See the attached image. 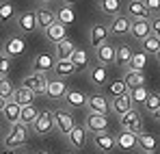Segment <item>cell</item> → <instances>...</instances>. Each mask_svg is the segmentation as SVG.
<instances>
[{"label": "cell", "instance_id": "1f68e13d", "mask_svg": "<svg viewBox=\"0 0 160 154\" xmlns=\"http://www.w3.org/2000/svg\"><path fill=\"white\" fill-rule=\"evenodd\" d=\"M78 70H76V65L67 59V61H56L54 63V74L58 78H67V76H74Z\"/></svg>", "mask_w": 160, "mask_h": 154}, {"label": "cell", "instance_id": "74e56055", "mask_svg": "<svg viewBox=\"0 0 160 154\" xmlns=\"http://www.w3.org/2000/svg\"><path fill=\"white\" fill-rule=\"evenodd\" d=\"M145 65H147V52L138 50L132 54V61H130V67L128 70H134V72H143L145 70Z\"/></svg>", "mask_w": 160, "mask_h": 154}, {"label": "cell", "instance_id": "e0dca14e", "mask_svg": "<svg viewBox=\"0 0 160 154\" xmlns=\"http://www.w3.org/2000/svg\"><path fill=\"white\" fill-rule=\"evenodd\" d=\"M130 35H132L134 39H138V41H143L145 37H149V35H152V24H149V20H132Z\"/></svg>", "mask_w": 160, "mask_h": 154}, {"label": "cell", "instance_id": "4dcf8cb0", "mask_svg": "<svg viewBox=\"0 0 160 154\" xmlns=\"http://www.w3.org/2000/svg\"><path fill=\"white\" fill-rule=\"evenodd\" d=\"M67 139H69V143H72L76 150H82V148H84V143H87V128L76 126V128L67 135Z\"/></svg>", "mask_w": 160, "mask_h": 154}, {"label": "cell", "instance_id": "f6af8a7d", "mask_svg": "<svg viewBox=\"0 0 160 154\" xmlns=\"http://www.w3.org/2000/svg\"><path fill=\"white\" fill-rule=\"evenodd\" d=\"M149 24H152V33H154V35L160 39V15H154Z\"/></svg>", "mask_w": 160, "mask_h": 154}, {"label": "cell", "instance_id": "7a4b0ae2", "mask_svg": "<svg viewBox=\"0 0 160 154\" xmlns=\"http://www.w3.org/2000/svg\"><path fill=\"white\" fill-rule=\"evenodd\" d=\"M54 128L58 132H63L65 137L76 128V122H74V115L67 111V109H58L54 111Z\"/></svg>", "mask_w": 160, "mask_h": 154}, {"label": "cell", "instance_id": "d6a6232c", "mask_svg": "<svg viewBox=\"0 0 160 154\" xmlns=\"http://www.w3.org/2000/svg\"><path fill=\"white\" fill-rule=\"evenodd\" d=\"M32 100H35V93L30 89H26L24 85L13 91V102H18L20 106H28V104H32Z\"/></svg>", "mask_w": 160, "mask_h": 154}, {"label": "cell", "instance_id": "8d00e7d4", "mask_svg": "<svg viewBox=\"0 0 160 154\" xmlns=\"http://www.w3.org/2000/svg\"><path fill=\"white\" fill-rule=\"evenodd\" d=\"M74 20H76V15H74V9L72 7H61L58 11H56V22H61L63 26H69L74 24Z\"/></svg>", "mask_w": 160, "mask_h": 154}, {"label": "cell", "instance_id": "bcb514c9", "mask_svg": "<svg viewBox=\"0 0 160 154\" xmlns=\"http://www.w3.org/2000/svg\"><path fill=\"white\" fill-rule=\"evenodd\" d=\"M37 2H41V7H46V4H52L54 0H37Z\"/></svg>", "mask_w": 160, "mask_h": 154}, {"label": "cell", "instance_id": "816d5d0a", "mask_svg": "<svg viewBox=\"0 0 160 154\" xmlns=\"http://www.w3.org/2000/svg\"><path fill=\"white\" fill-rule=\"evenodd\" d=\"M2 154H13V150H4V152H2Z\"/></svg>", "mask_w": 160, "mask_h": 154}, {"label": "cell", "instance_id": "b9f144b4", "mask_svg": "<svg viewBox=\"0 0 160 154\" xmlns=\"http://www.w3.org/2000/svg\"><path fill=\"white\" fill-rule=\"evenodd\" d=\"M143 106H145V111H147L149 115H154L160 109V93H152V91H149V96H147V100H145Z\"/></svg>", "mask_w": 160, "mask_h": 154}, {"label": "cell", "instance_id": "c3c4849f", "mask_svg": "<svg viewBox=\"0 0 160 154\" xmlns=\"http://www.w3.org/2000/svg\"><path fill=\"white\" fill-rule=\"evenodd\" d=\"M63 2H65V4L69 7V4H74V2H78V0H63Z\"/></svg>", "mask_w": 160, "mask_h": 154}, {"label": "cell", "instance_id": "8992f818", "mask_svg": "<svg viewBox=\"0 0 160 154\" xmlns=\"http://www.w3.org/2000/svg\"><path fill=\"white\" fill-rule=\"evenodd\" d=\"M32 130H35L37 135H50L54 130V113L52 111H41L39 117H37L35 124H32Z\"/></svg>", "mask_w": 160, "mask_h": 154}, {"label": "cell", "instance_id": "4316f807", "mask_svg": "<svg viewBox=\"0 0 160 154\" xmlns=\"http://www.w3.org/2000/svg\"><path fill=\"white\" fill-rule=\"evenodd\" d=\"M20 113H22V106L18 102H13V100H9L7 106H4V111H2V115H4V119L13 126V124H20Z\"/></svg>", "mask_w": 160, "mask_h": 154}, {"label": "cell", "instance_id": "d4e9b609", "mask_svg": "<svg viewBox=\"0 0 160 154\" xmlns=\"http://www.w3.org/2000/svg\"><path fill=\"white\" fill-rule=\"evenodd\" d=\"M132 48L128 44H119L117 46V54H115V63L121 65V67H130V61H132Z\"/></svg>", "mask_w": 160, "mask_h": 154}, {"label": "cell", "instance_id": "11a10c76", "mask_svg": "<svg viewBox=\"0 0 160 154\" xmlns=\"http://www.w3.org/2000/svg\"><path fill=\"white\" fill-rule=\"evenodd\" d=\"M0 78H2V76H0Z\"/></svg>", "mask_w": 160, "mask_h": 154}, {"label": "cell", "instance_id": "83f0119b", "mask_svg": "<svg viewBox=\"0 0 160 154\" xmlns=\"http://www.w3.org/2000/svg\"><path fill=\"white\" fill-rule=\"evenodd\" d=\"M123 93H128V87H126L123 78H121V80H110V82L104 85V96L119 98V96H123Z\"/></svg>", "mask_w": 160, "mask_h": 154}, {"label": "cell", "instance_id": "d590c367", "mask_svg": "<svg viewBox=\"0 0 160 154\" xmlns=\"http://www.w3.org/2000/svg\"><path fill=\"white\" fill-rule=\"evenodd\" d=\"M134 146H136V135H134V132L123 130L121 135H117V148H121V150H132Z\"/></svg>", "mask_w": 160, "mask_h": 154}, {"label": "cell", "instance_id": "7dc6e473", "mask_svg": "<svg viewBox=\"0 0 160 154\" xmlns=\"http://www.w3.org/2000/svg\"><path fill=\"white\" fill-rule=\"evenodd\" d=\"M4 106H7V100H2V98H0V113L4 111Z\"/></svg>", "mask_w": 160, "mask_h": 154}, {"label": "cell", "instance_id": "484cf974", "mask_svg": "<svg viewBox=\"0 0 160 154\" xmlns=\"http://www.w3.org/2000/svg\"><path fill=\"white\" fill-rule=\"evenodd\" d=\"M65 104L69 106V109H80V106H87V96L82 93V91H76V89H69L67 93H65Z\"/></svg>", "mask_w": 160, "mask_h": 154}, {"label": "cell", "instance_id": "30bf717a", "mask_svg": "<svg viewBox=\"0 0 160 154\" xmlns=\"http://www.w3.org/2000/svg\"><path fill=\"white\" fill-rule=\"evenodd\" d=\"M108 35H110V28L106 24H93L91 26V35H89V41H91V46L93 48H98V46H102V44H106L108 41Z\"/></svg>", "mask_w": 160, "mask_h": 154}, {"label": "cell", "instance_id": "3957f363", "mask_svg": "<svg viewBox=\"0 0 160 154\" xmlns=\"http://www.w3.org/2000/svg\"><path fill=\"white\" fill-rule=\"evenodd\" d=\"M48 80L50 78L46 74H39V72H30L26 78H24V87L30 89L35 96H43L48 91Z\"/></svg>", "mask_w": 160, "mask_h": 154}, {"label": "cell", "instance_id": "ffe728a7", "mask_svg": "<svg viewBox=\"0 0 160 154\" xmlns=\"http://www.w3.org/2000/svg\"><path fill=\"white\" fill-rule=\"evenodd\" d=\"M24 50H26V41H24L22 37H18V35L9 37V39L4 41V52H7L11 59H13V56H20Z\"/></svg>", "mask_w": 160, "mask_h": 154}, {"label": "cell", "instance_id": "6da1fadb", "mask_svg": "<svg viewBox=\"0 0 160 154\" xmlns=\"http://www.w3.org/2000/svg\"><path fill=\"white\" fill-rule=\"evenodd\" d=\"M26 141H28V126H24V124H13L11 132L2 139V143H4L7 150L22 148V146H26Z\"/></svg>", "mask_w": 160, "mask_h": 154}, {"label": "cell", "instance_id": "f5cc1de1", "mask_svg": "<svg viewBox=\"0 0 160 154\" xmlns=\"http://www.w3.org/2000/svg\"><path fill=\"white\" fill-rule=\"evenodd\" d=\"M156 59H158V61H160V50H158V54H156Z\"/></svg>", "mask_w": 160, "mask_h": 154}, {"label": "cell", "instance_id": "8fae6325", "mask_svg": "<svg viewBox=\"0 0 160 154\" xmlns=\"http://www.w3.org/2000/svg\"><path fill=\"white\" fill-rule=\"evenodd\" d=\"M126 11H128L130 20H149V15H152L147 11V7H145L143 0H130L128 7H126Z\"/></svg>", "mask_w": 160, "mask_h": 154}, {"label": "cell", "instance_id": "44dd1931", "mask_svg": "<svg viewBox=\"0 0 160 154\" xmlns=\"http://www.w3.org/2000/svg\"><path fill=\"white\" fill-rule=\"evenodd\" d=\"M76 50V44L67 37V39H63V41H58L56 46H54V54H56V61H67L72 54Z\"/></svg>", "mask_w": 160, "mask_h": 154}, {"label": "cell", "instance_id": "681fc988", "mask_svg": "<svg viewBox=\"0 0 160 154\" xmlns=\"http://www.w3.org/2000/svg\"><path fill=\"white\" fill-rule=\"evenodd\" d=\"M154 117H156V119H158V122H160V109H158V111H156V113H154Z\"/></svg>", "mask_w": 160, "mask_h": 154}, {"label": "cell", "instance_id": "7402d4cb", "mask_svg": "<svg viewBox=\"0 0 160 154\" xmlns=\"http://www.w3.org/2000/svg\"><path fill=\"white\" fill-rule=\"evenodd\" d=\"M35 15H37V26L39 28H50V26L56 22V13L54 11H50L48 7H39L37 11H35Z\"/></svg>", "mask_w": 160, "mask_h": 154}, {"label": "cell", "instance_id": "603a6c76", "mask_svg": "<svg viewBox=\"0 0 160 154\" xmlns=\"http://www.w3.org/2000/svg\"><path fill=\"white\" fill-rule=\"evenodd\" d=\"M46 39H48V41H52L54 46H56L58 41L67 39V26H63L61 22H54L50 28H46Z\"/></svg>", "mask_w": 160, "mask_h": 154}, {"label": "cell", "instance_id": "cb8c5ba5", "mask_svg": "<svg viewBox=\"0 0 160 154\" xmlns=\"http://www.w3.org/2000/svg\"><path fill=\"white\" fill-rule=\"evenodd\" d=\"M130 109H132V100H130L128 93H123V96H119V98H112V102H110V111H112L115 115H123V113H128Z\"/></svg>", "mask_w": 160, "mask_h": 154}, {"label": "cell", "instance_id": "4fadbf2b", "mask_svg": "<svg viewBox=\"0 0 160 154\" xmlns=\"http://www.w3.org/2000/svg\"><path fill=\"white\" fill-rule=\"evenodd\" d=\"M15 24L18 28L22 30V33H35L39 26H37V15H35V11H24V13H20L18 15V20H15Z\"/></svg>", "mask_w": 160, "mask_h": 154}, {"label": "cell", "instance_id": "f907efd6", "mask_svg": "<svg viewBox=\"0 0 160 154\" xmlns=\"http://www.w3.org/2000/svg\"><path fill=\"white\" fill-rule=\"evenodd\" d=\"M35 154H50V152H48V150H37Z\"/></svg>", "mask_w": 160, "mask_h": 154}, {"label": "cell", "instance_id": "60d3db41", "mask_svg": "<svg viewBox=\"0 0 160 154\" xmlns=\"http://www.w3.org/2000/svg\"><path fill=\"white\" fill-rule=\"evenodd\" d=\"M13 91H15V89H13L11 80H9L7 76H2V78H0V98H2V100H7V102H9V100H13Z\"/></svg>", "mask_w": 160, "mask_h": 154}, {"label": "cell", "instance_id": "5b68a950", "mask_svg": "<svg viewBox=\"0 0 160 154\" xmlns=\"http://www.w3.org/2000/svg\"><path fill=\"white\" fill-rule=\"evenodd\" d=\"M87 109H89V113L108 115V113H110L108 96H104V93H91V96H87Z\"/></svg>", "mask_w": 160, "mask_h": 154}, {"label": "cell", "instance_id": "2e32d148", "mask_svg": "<svg viewBox=\"0 0 160 154\" xmlns=\"http://www.w3.org/2000/svg\"><path fill=\"white\" fill-rule=\"evenodd\" d=\"M50 70H54V59L48 52H41L32 59V72H39V74H48Z\"/></svg>", "mask_w": 160, "mask_h": 154}, {"label": "cell", "instance_id": "f1b7e54d", "mask_svg": "<svg viewBox=\"0 0 160 154\" xmlns=\"http://www.w3.org/2000/svg\"><path fill=\"white\" fill-rule=\"evenodd\" d=\"M123 82H126L128 91H130V89H136V87H143V85H145V72H134V70H128V72H126V76H123Z\"/></svg>", "mask_w": 160, "mask_h": 154}, {"label": "cell", "instance_id": "7bdbcfd3", "mask_svg": "<svg viewBox=\"0 0 160 154\" xmlns=\"http://www.w3.org/2000/svg\"><path fill=\"white\" fill-rule=\"evenodd\" d=\"M11 72V56L4 50H0V76H7Z\"/></svg>", "mask_w": 160, "mask_h": 154}, {"label": "cell", "instance_id": "f35d334b", "mask_svg": "<svg viewBox=\"0 0 160 154\" xmlns=\"http://www.w3.org/2000/svg\"><path fill=\"white\" fill-rule=\"evenodd\" d=\"M141 46H143V52H147V54H158L160 50V39L152 33L149 37H145L143 41H141Z\"/></svg>", "mask_w": 160, "mask_h": 154}, {"label": "cell", "instance_id": "ac0fdd59", "mask_svg": "<svg viewBox=\"0 0 160 154\" xmlns=\"http://www.w3.org/2000/svg\"><path fill=\"white\" fill-rule=\"evenodd\" d=\"M136 146L141 150H145V154H156V150H158V139L154 135H149V132H141V135H136Z\"/></svg>", "mask_w": 160, "mask_h": 154}, {"label": "cell", "instance_id": "836d02e7", "mask_svg": "<svg viewBox=\"0 0 160 154\" xmlns=\"http://www.w3.org/2000/svg\"><path fill=\"white\" fill-rule=\"evenodd\" d=\"M69 61L76 65V70H89V52L84 48H76L74 54L69 56Z\"/></svg>", "mask_w": 160, "mask_h": 154}, {"label": "cell", "instance_id": "f546056e", "mask_svg": "<svg viewBox=\"0 0 160 154\" xmlns=\"http://www.w3.org/2000/svg\"><path fill=\"white\" fill-rule=\"evenodd\" d=\"M39 109L35 106V104H28V106H22V113H20V124H24V126H32L35 124V119L39 117Z\"/></svg>", "mask_w": 160, "mask_h": 154}, {"label": "cell", "instance_id": "d6986e66", "mask_svg": "<svg viewBox=\"0 0 160 154\" xmlns=\"http://www.w3.org/2000/svg\"><path fill=\"white\" fill-rule=\"evenodd\" d=\"M98 9L108 18H117V15H121L123 4H121V0H98Z\"/></svg>", "mask_w": 160, "mask_h": 154}, {"label": "cell", "instance_id": "52a82bcc", "mask_svg": "<svg viewBox=\"0 0 160 154\" xmlns=\"http://www.w3.org/2000/svg\"><path fill=\"white\" fill-rule=\"evenodd\" d=\"M93 143H95V148L102 154H108L117 148V137L110 135V132H95L93 135Z\"/></svg>", "mask_w": 160, "mask_h": 154}, {"label": "cell", "instance_id": "277c9868", "mask_svg": "<svg viewBox=\"0 0 160 154\" xmlns=\"http://www.w3.org/2000/svg\"><path fill=\"white\" fill-rule=\"evenodd\" d=\"M119 124H121V128L128 130V132H134V135L143 132V119H141L138 111H134V109H130L123 115H119Z\"/></svg>", "mask_w": 160, "mask_h": 154}, {"label": "cell", "instance_id": "9c48e42d", "mask_svg": "<svg viewBox=\"0 0 160 154\" xmlns=\"http://www.w3.org/2000/svg\"><path fill=\"white\" fill-rule=\"evenodd\" d=\"M115 54H117V48L110 41H106V44H102V46L95 48V61L108 67L110 63H115Z\"/></svg>", "mask_w": 160, "mask_h": 154}, {"label": "cell", "instance_id": "ee69618b", "mask_svg": "<svg viewBox=\"0 0 160 154\" xmlns=\"http://www.w3.org/2000/svg\"><path fill=\"white\" fill-rule=\"evenodd\" d=\"M149 13H160V0H143Z\"/></svg>", "mask_w": 160, "mask_h": 154}, {"label": "cell", "instance_id": "e575fe53", "mask_svg": "<svg viewBox=\"0 0 160 154\" xmlns=\"http://www.w3.org/2000/svg\"><path fill=\"white\" fill-rule=\"evenodd\" d=\"M15 18V4L9 0H0V24H9Z\"/></svg>", "mask_w": 160, "mask_h": 154}, {"label": "cell", "instance_id": "7c38bea8", "mask_svg": "<svg viewBox=\"0 0 160 154\" xmlns=\"http://www.w3.org/2000/svg\"><path fill=\"white\" fill-rule=\"evenodd\" d=\"M130 26H132V20L128 18V15H117V18H112V22H110V35H117V37H123V35H128L130 33Z\"/></svg>", "mask_w": 160, "mask_h": 154}, {"label": "cell", "instance_id": "9a60e30c", "mask_svg": "<svg viewBox=\"0 0 160 154\" xmlns=\"http://www.w3.org/2000/svg\"><path fill=\"white\" fill-rule=\"evenodd\" d=\"M89 80H91L93 85H98V87H104L108 82V67L102 65V63L91 65V67H89Z\"/></svg>", "mask_w": 160, "mask_h": 154}, {"label": "cell", "instance_id": "db71d44e", "mask_svg": "<svg viewBox=\"0 0 160 154\" xmlns=\"http://www.w3.org/2000/svg\"><path fill=\"white\" fill-rule=\"evenodd\" d=\"M24 154H35V152H24Z\"/></svg>", "mask_w": 160, "mask_h": 154}, {"label": "cell", "instance_id": "ab89813d", "mask_svg": "<svg viewBox=\"0 0 160 154\" xmlns=\"http://www.w3.org/2000/svg\"><path fill=\"white\" fill-rule=\"evenodd\" d=\"M128 96H130V100H132V104H145V100H147V96H149V91L145 89V85L143 87H136V89H130L128 91Z\"/></svg>", "mask_w": 160, "mask_h": 154}, {"label": "cell", "instance_id": "5bb4252c", "mask_svg": "<svg viewBox=\"0 0 160 154\" xmlns=\"http://www.w3.org/2000/svg\"><path fill=\"white\" fill-rule=\"evenodd\" d=\"M67 91H69V89H67L65 80H61V78H50V80H48V91H46V96H48L50 100H61V98H65Z\"/></svg>", "mask_w": 160, "mask_h": 154}, {"label": "cell", "instance_id": "ba28073f", "mask_svg": "<svg viewBox=\"0 0 160 154\" xmlns=\"http://www.w3.org/2000/svg\"><path fill=\"white\" fill-rule=\"evenodd\" d=\"M108 126H110L108 115H98V113L87 115V130H91V132H108Z\"/></svg>", "mask_w": 160, "mask_h": 154}]
</instances>
